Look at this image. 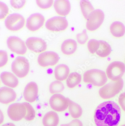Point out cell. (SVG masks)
Segmentation results:
<instances>
[{
    "mask_svg": "<svg viewBox=\"0 0 125 126\" xmlns=\"http://www.w3.org/2000/svg\"><path fill=\"white\" fill-rule=\"evenodd\" d=\"M0 67H2L6 64L8 61L7 53L5 51L0 50Z\"/></svg>",
    "mask_w": 125,
    "mask_h": 126,
    "instance_id": "obj_33",
    "label": "cell"
},
{
    "mask_svg": "<svg viewBox=\"0 0 125 126\" xmlns=\"http://www.w3.org/2000/svg\"><path fill=\"white\" fill-rule=\"evenodd\" d=\"M104 18V13L102 10L97 9L94 11L88 19L86 25L88 30L90 31L96 30L102 24Z\"/></svg>",
    "mask_w": 125,
    "mask_h": 126,
    "instance_id": "obj_9",
    "label": "cell"
},
{
    "mask_svg": "<svg viewBox=\"0 0 125 126\" xmlns=\"http://www.w3.org/2000/svg\"><path fill=\"white\" fill-rule=\"evenodd\" d=\"M59 122V117L58 114L53 111H50L44 115L43 119L44 126H57Z\"/></svg>",
    "mask_w": 125,
    "mask_h": 126,
    "instance_id": "obj_20",
    "label": "cell"
},
{
    "mask_svg": "<svg viewBox=\"0 0 125 126\" xmlns=\"http://www.w3.org/2000/svg\"><path fill=\"white\" fill-rule=\"evenodd\" d=\"M26 3L25 0H12L10 1L11 6L15 9H20L24 6Z\"/></svg>",
    "mask_w": 125,
    "mask_h": 126,
    "instance_id": "obj_34",
    "label": "cell"
},
{
    "mask_svg": "<svg viewBox=\"0 0 125 126\" xmlns=\"http://www.w3.org/2000/svg\"><path fill=\"white\" fill-rule=\"evenodd\" d=\"M69 111L71 116L73 118L77 119L82 116V110L78 104L68 99Z\"/></svg>",
    "mask_w": 125,
    "mask_h": 126,
    "instance_id": "obj_23",
    "label": "cell"
},
{
    "mask_svg": "<svg viewBox=\"0 0 125 126\" xmlns=\"http://www.w3.org/2000/svg\"><path fill=\"white\" fill-rule=\"evenodd\" d=\"M123 86L124 82L122 79L114 82H111L101 88L99 91V94L103 99H111L121 91Z\"/></svg>",
    "mask_w": 125,
    "mask_h": 126,
    "instance_id": "obj_3",
    "label": "cell"
},
{
    "mask_svg": "<svg viewBox=\"0 0 125 126\" xmlns=\"http://www.w3.org/2000/svg\"><path fill=\"white\" fill-rule=\"evenodd\" d=\"M2 126H15V125L12 123H8L7 124H5Z\"/></svg>",
    "mask_w": 125,
    "mask_h": 126,
    "instance_id": "obj_37",
    "label": "cell"
},
{
    "mask_svg": "<svg viewBox=\"0 0 125 126\" xmlns=\"http://www.w3.org/2000/svg\"><path fill=\"white\" fill-rule=\"evenodd\" d=\"M49 104L52 109L57 112L63 111L69 106L68 99L59 94L53 95L50 99Z\"/></svg>",
    "mask_w": 125,
    "mask_h": 126,
    "instance_id": "obj_10",
    "label": "cell"
},
{
    "mask_svg": "<svg viewBox=\"0 0 125 126\" xmlns=\"http://www.w3.org/2000/svg\"><path fill=\"white\" fill-rule=\"evenodd\" d=\"M76 37L79 44L82 45L85 44L88 39L86 30H83L82 33L77 34Z\"/></svg>",
    "mask_w": 125,
    "mask_h": 126,
    "instance_id": "obj_31",
    "label": "cell"
},
{
    "mask_svg": "<svg viewBox=\"0 0 125 126\" xmlns=\"http://www.w3.org/2000/svg\"><path fill=\"white\" fill-rule=\"evenodd\" d=\"M45 18L39 13L31 15L27 19L26 26L30 31L35 32L41 28L43 25Z\"/></svg>",
    "mask_w": 125,
    "mask_h": 126,
    "instance_id": "obj_14",
    "label": "cell"
},
{
    "mask_svg": "<svg viewBox=\"0 0 125 126\" xmlns=\"http://www.w3.org/2000/svg\"><path fill=\"white\" fill-rule=\"evenodd\" d=\"M54 6L56 11L59 15L66 16L70 11V3L68 0H55Z\"/></svg>",
    "mask_w": 125,
    "mask_h": 126,
    "instance_id": "obj_17",
    "label": "cell"
},
{
    "mask_svg": "<svg viewBox=\"0 0 125 126\" xmlns=\"http://www.w3.org/2000/svg\"><path fill=\"white\" fill-rule=\"evenodd\" d=\"M26 109V114L25 119L27 121H32L35 117V112L34 110L31 105L27 102L23 103Z\"/></svg>",
    "mask_w": 125,
    "mask_h": 126,
    "instance_id": "obj_28",
    "label": "cell"
},
{
    "mask_svg": "<svg viewBox=\"0 0 125 126\" xmlns=\"http://www.w3.org/2000/svg\"><path fill=\"white\" fill-rule=\"evenodd\" d=\"M27 111L23 103H15L10 105L7 113L9 117L12 121H19L25 117Z\"/></svg>",
    "mask_w": 125,
    "mask_h": 126,
    "instance_id": "obj_8",
    "label": "cell"
},
{
    "mask_svg": "<svg viewBox=\"0 0 125 126\" xmlns=\"http://www.w3.org/2000/svg\"><path fill=\"white\" fill-rule=\"evenodd\" d=\"M38 87L34 82H31L27 84L25 88L23 96L26 101L29 103L34 102L38 95Z\"/></svg>",
    "mask_w": 125,
    "mask_h": 126,
    "instance_id": "obj_15",
    "label": "cell"
},
{
    "mask_svg": "<svg viewBox=\"0 0 125 126\" xmlns=\"http://www.w3.org/2000/svg\"><path fill=\"white\" fill-rule=\"evenodd\" d=\"M24 17L19 14L14 13L9 15L5 20V25L8 29L11 31H17L24 26Z\"/></svg>",
    "mask_w": 125,
    "mask_h": 126,
    "instance_id": "obj_6",
    "label": "cell"
},
{
    "mask_svg": "<svg viewBox=\"0 0 125 126\" xmlns=\"http://www.w3.org/2000/svg\"><path fill=\"white\" fill-rule=\"evenodd\" d=\"M37 5L42 9H46L50 8L53 4V0H36Z\"/></svg>",
    "mask_w": 125,
    "mask_h": 126,
    "instance_id": "obj_30",
    "label": "cell"
},
{
    "mask_svg": "<svg viewBox=\"0 0 125 126\" xmlns=\"http://www.w3.org/2000/svg\"><path fill=\"white\" fill-rule=\"evenodd\" d=\"M125 72V64L121 62H112L106 69L107 75L108 78L114 82L121 79Z\"/></svg>",
    "mask_w": 125,
    "mask_h": 126,
    "instance_id": "obj_5",
    "label": "cell"
},
{
    "mask_svg": "<svg viewBox=\"0 0 125 126\" xmlns=\"http://www.w3.org/2000/svg\"><path fill=\"white\" fill-rule=\"evenodd\" d=\"M26 44L29 49L36 53H40L46 49L47 44L46 42L36 37L28 38L26 42Z\"/></svg>",
    "mask_w": 125,
    "mask_h": 126,
    "instance_id": "obj_13",
    "label": "cell"
},
{
    "mask_svg": "<svg viewBox=\"0 0 125 126\" xmlns=\"http://www.w3.org/2000/svg\"><path fill=\"white\" fill-rule=\"evenodd\" d=\"M7 44L10 50L17 54L23 55L26 52L27 48L24 42L17 37H8Z\"/></svg>",
    "mask_w": 125,
    "mask_h": 126,
    "instance_id": "obj_12",
    "label": "cell"
},
{
    "mask_svg": "<svg viewBox=\"0 0 125 126\" xmlns=\"http://www.w3.org/2000/svg\"><path fill=\"white\" fill-rule=\"evenodd\" d=\"M0 19H3L8 14L9 9L6 4L1 1L0 2Z\"/></svg>",
    "mask_w": 125,
    "mask_h": 126,
    "instance_id": "obj_32",
    "label": "cell"
},
{
    "mask_svg": "<svg viewBox=\"0 0 125 126\" xmlns=\"http://www.w3.org/2000/svg\"><path fill=\"white\" fill-rule=\"evenodd\" d=\"M77 48V42L75 40L71 39H68L64 41L61 47L62 52L67 55H71L74 53Z\"/></svg>",
    "mask_w": 125,
    "mask_h": 126,
    "instance_id": "obj_19",
    "label": "cell"
},
{
    "mask_svg": "<svg viewBox=\"0 0 125 126\" xmlns=\"http://www.w3.org/2000/svg\"><path fill=\"white\" fill-rule=\"evenodd\" d=\"M68 26L67 20L65 17L55 16L47 21L46 27L47 29L52 32L64 31Z\"/></svg>",
    "mask_w": 125,
    "mask_h": 126,
    "instance_id": "obj_7",
    "label": "cell"
},
{
    "mask_svg": "<svg viewBox=\"0 0 125 126\" xmlns=\"http://www.w3.org/2000/svg\"><path fill=\"white\" fill-rule=\"evenodd\" d=\"M110 28L112 34L115 37H121L125 34V27L121 22H114L111 25Z\"/></svg>",
    "mask_w": 125,
    "mask_h": 126,
    "instance_id": "obj_22",
    "label": "cell"
},
{
    "mask_svg": "<svg viewBox=\"0 0 125 126\" xmlns=\"http://www.w3.org/2000/svg\"><path fill=\"white\" fill-rule=\"evenodd\" d=\"M121 126H125V125H122Z\"/></svg>",
    "mask_w": 125,
    "mask_h": 126,
    "instance_id": "obj_38",
    "label": "cell"
},
{
    "mask_svg": "<svg viewBox=\"0 0 125 126\" xmlns=\"http://www.w3.org/2000/svg\"><path fill=\"white\" fill-rule=\"evenodd\" d=\"M59 60V56L56 53L53 51H46L39 55L38 62L41 66L46 67L55 65Z\"/></svg>",
    "mask_w": 125,
    "mask_h": 126,
    "instance_id": "obj_11",
    "label": "cell"
},
{
    "mask_svg": "<svg viewBox=\"0 0 125 126\" xmlns=\"http://www.w3.org/2000/svg\"><path fill=\"white\" fill-rule=\"evenodd\" d=\"M99 48L96 52L97 54L102 58L108 56L111 52V46L104 41H99Z\"/></svg>",
    "mask_w": 125,
    "mask_h": 126,
    "instance_id": "obj_24",
    "label": "cell"
},
{
    "mask_svg": "<svg viewBox=\"0 0 125 126\" xmlns=\"http://www.w3.org/2000/svg\"><path fill=\"white\" fill-rule=\"evenodd\" d=\"M80 6L83 15L86 19H88L91 14L94 11L91 3L88 0H81Z\"/></svg>",
    "mask_w": 125,
    "mask_h": 126,
    "instance_id": "obj_26",
    "label": "cell"
},
{
    "mask_svg": "<svg viewBox=\"0 0 125 126\" xmlns=\"http://www.w3.org/2000/svg\"><path fill=\"white\" fill-rule=\"evenodd\" d=\"M29 61L24 57H17L11 65L12 72L20 78H25L27 75L29 71Z\"/></svg>",
    "mask_w": 125,
    "mask_h": 126,
    "instance_id": "obj_4",
    "label": "cell"
},
{
    "mask_svg": "<svg viewBox=\"0 0 125 126\" xmlns=\"http://www.w3.org/2000/svg\"><path fill=\"white\" fill-rule=\"evenodd\" d=\"M61 126H83V125L80 120L76 119L71 122L69 124L62 125Z\"/></svg>",
    "mask_w": 125,
    "mask_h": 126,
    "instance_id": "obj_36",
    "label": "cell"
},
{
    "mask_svg": "<svg viewBox=\"0 0 125 126\" xmlns=\"http://www.w3.org/2000/svg\"><path fill=\"white\" fill-rule=\"evenodd\" d=\"M0 78L3 83L10 87L15 88L19 84L17 77L10 72H3L0 74Z\"/></svg>",
    "mask_w": 125,
    "mask_h": 126,
    "instance_id": "obj_18",
    "label": "cell"
},
{
    "mask_svg": "<svg viewBox=\"0 0 125 126\" xmlns=\"http://www.w3.org/2000/svg\"><path fill=\"white\" fill-rule=\"evenodd\" d=\"M82 77L80 74L77 72L71 73L66 81L67 86L69 88H73L80 83Z\"/></svg>",
    "mask_w": 125,
    "mask_h": 126,
    "instance_id": "obj_25",
    "label": "cell"
},
{
    "mask_svg": "<svg viewBox=\"0 0 125 126\" xmlns=\"http://www.w3.org/2000/svg\"><path fill=\"white\" fill-rule=\"evenodd\" d=\"M118 102L122 109L125 111V92L120 95L119 97Z\"/></svg>",
    "mask_w": 125,
    "mask_h": 126,
    "instance_id": "obj_35",
    "label": "cell"
},
{
    "mask_svg": "<svg viewBox=\"0 0 125 126\" xmlns=\"http://www.w3.org/2000/svg\"><path fill=\"white\" fill-rule=\"evenodd\" d=\"M64 89L63 84L59 80L52 82L49 86V91L51 94L62 92Z\"/></svg>",
    "mask_w": 125,
    "mask_h": 126,
    "instance_id": "obj_27",
    "label": "cell"
},
{
    "mask_svg": "<svg viewBox=\"0 0 125 126\" xmlns=\"http://www.w3.org/2000/svg\"><path fill=\"white\" fill-rule=\"evenodd\" d=\"M108 79L104 71L98 69L87 71L83 74V81L95 86L102 87L106 84Z\"/></svg>",
    "mask_w": 125,
    "mask_h": 126,
    "instance_id": "obj_2",
    "label": "cell"
},
{
    "mask_svg": "<svg viewBox=\"0 0 125 126\" xmlns=\"http://www.w3.org/2000/svg\"><path fill=\"white\" fill-rule=\"evenodd\" d=\"M16 93L13 89L7 87H3L0 89V102L7 104L14 102L16 98Z\"/></svg>",
    "mask_w": 125,
    "mask_h": 126,
    "instance_id": "obj_16",
    "label": "cell"
},
{
    "mask_svg": "<svg viewBox=\"0 0 125 126\" xmlns=\"http://www.w3.org/2000/svg\"><path fill=\"white\" fill-rule=\"evenodd\" d=\"M54 71L55 78L59 81H63L67 78L70 70L67 65L60 64L56 67Z\"/></svg>",
    "mask_w": 125,
    "mask_h": 126,
    "instance_id": "obj_21",
    "label": "cell"
},
{
    "mask_svg": "<svg viewBox=\"0 0 125 126\" xmlns=\"http://www.w3.org/2000/svg\"><path fill=\"white\" fill-rule=\"evenodd\" d=\"M99 41L94 39L90 40L88 44V47L89 51L92 54L96 52L99 46Z\"/></svg>",
    "mask_w": 125,
    "mask_h": 126,
    "instance_id": "obj_29",
    "label": "cell"
},
{
    "mask_svg": "<svg viewBox=\"0 0 125 126\" xmlns=\"http://www.w3.org/2000/svg\"><path fill=\"white\" fill-rule=\"evenodd\" d=\"M120 107L112 101L104 102L97 108L94 119L97 126H117L120 122Z\"/></svg>",
    "mask_w": 125,
    "mask_h": 126,
    "instance_id": "obj_1",
    "label": "cell"
}]
</instances>
